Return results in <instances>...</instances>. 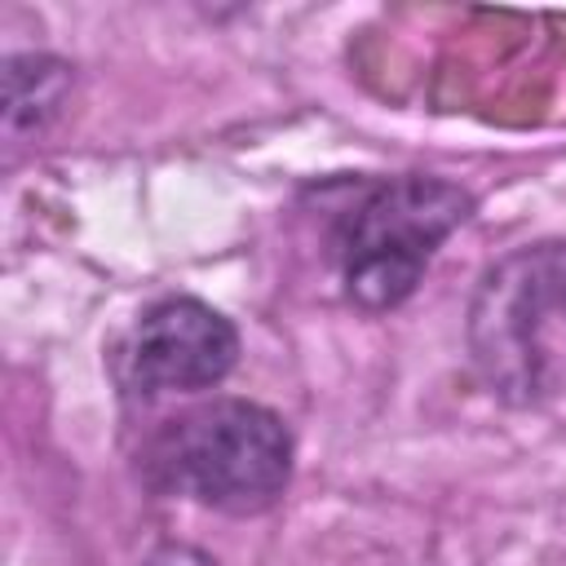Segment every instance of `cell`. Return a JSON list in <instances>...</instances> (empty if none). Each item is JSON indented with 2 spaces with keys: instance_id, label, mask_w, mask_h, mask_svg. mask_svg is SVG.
I'll list each match as a JSON object with an SVG mask.
<instances>
[{
  "instance_id": "cell-1",
  "label": "cell",
  "mask_w": 566,
  "mask_h": 566,
  "mask_svg": "<svg viewBox=\"0 0 566 566\" xmlns=\"http://www.w3.org/2000/svg\"><path fill=\"white\" fill-rule=\"evenodd\" d=\"M469 358L509 407H566V243L500 256L469 301Z\"/></svg>"
},
{
  "instance_id": "cell-2",
  "label": "cell",
  "mask_w": 566,
  "mask_h": 566,
  "mask_svg": "<svg viewBox=\"0 0 566 566\" xmlns=\"http://www.w3.org/2000/svg\"><path fill=\"white\" fill-rule=\"evenodd\" d=\"M137 469L159 495L252 517L274 509L292 482V433L261 402L212 398L164 420L146 438Z\"/></svg>"
},
{
  "instance_id": "cell-3",
  "label": "cell",
  "mask_w": 566,
  "mask_h": 566,
  "mask_svg": "<svg viewBox=\"0 0 566 566\" xmlns=\"http://www.w3.org/2000/svg\"><path fill=\"white\" fill-rule=\"evenodd\" d=\"M473 217V195L447 177L402 172L354 181L349 199L332 208L327 252L340 287L358 310L402 305L451 230Z\"/></svg>"
},
{
  "instance_id": "cell-4",
  "label": "cell",
  "mask_w": 566,
  "mask_h": 566,
  "mask_svg": "<svg viewBox=\"0 0 566 566\" xmlns=\"http://www.w3.org/2000/svg\"><path fill=\"white\" fill-rule=\"evenodd\" d=\"M239 363L234 323L199 296L155 301L115 354V376L137 398L221 385Z\"/></svg>"
},
{
  "instance_id": "cell-5",
  "label": "cell",
  "mask_w": 566,
  "mask_h": 566,
  "mask_svg": "<svg viewBox=\"0 0 566 566\" xmlns=\"http://www.w3.org/2000/svg\"><path fill=\"white\" fill-rule=\"evenodd\" d=\"M71 93V66L49 53H22L4 62V128L9 137L44 128Z\"/></svg>"
},
{
  "instance_id": "cell-6",
  "label": "cell",
  "mask_w": 566,
  "mask_h": 566,
  "mask_svg": "<svg viewBox=\"0 0 566 566\" xmlns=\"http://www.w3.org/2000/svg\"><path fill=\"white\" fill-rule=\"evenodd\" d=\"M142 566H217L203 548H195V544H155L146 557H142Z\"/></svg>"
}]
</instances>
